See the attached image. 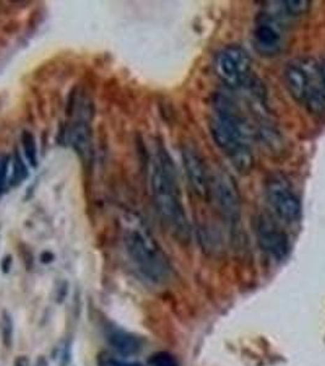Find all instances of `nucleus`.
Returning a JSON list of instances; mask_svg holds the SVG:
<instances>
[{
	"label": "nucleus",
	"mask_w": 325,
	"mask_h": 366,
	"mask_svg": "<svg viewBox=\"0 0 325 366\" xmlns=\"http://www.w3.org/2000/svg\"><path fill=\"white\" fill-rule=\"evenodd\" d=\"M150 182L157 212L170 233L181 243L191 241V225L185 210L173 159L163 145H157L150 159Z\"/></svg>",
	"instance_id": "obj_1"
},
{
	"label": "nucleus",
	"mask_w": 325,
	"mask_h": 366,
	"mask_svg": "<svg viewBox=\"0 0 325 366\" xmlns=\"http://www.w3.org/2000/svg\"><path fill=\"white\" fill-rule=\"evenodd\" d=\"M122 241L133 265L147 279L164 284L171 276V265L141 219L131 215L122 221Z\"/></svg>",
	"instance_id": "obj_2"
},
{
	"label": "nucleus",
	"mask_w": 325,
	"mask_h": 366,
	"mask_svg": "<svg viewBox=\"0 0 325 366\" xmlns=\"http://www.w3.org/2000/svg\"><path fill=\"white\" fill-rule=\"evenodd\" d=\"M213 68L219 80L233 89L247 87L253 80L252 59L238 44H230L218 52Z\"/></svg>",
	"instance_id": "obj_3"
},
{
	"label": "nucleus",
	"mask_w": 325,
	"mask_h": 366,
	"mask_svg": "<svg viewBox=\"0 0 325 366\" xmlns=\"http://www.w3.org/2000/svg\"><path fill=\"white\" fill-rule=\"evenodd\" d=\"M266 196L273 212L282 221L294 224L301 217V200L285 176L270 175L266 181Z\"/></svg>",
	"instance_id": "obj_4"
},
{
	"label": "nucleus",
	"mask_w": 325,
	"mask_h": 366,
	"mask_svg": "<svg viewBox=\"0 0 325 366\" xmlns=\"http://www.w3.org/2000/svg\"><path fill=\"white\" fill-rule=\"evenodd\" d=\"M210 193L213 194L218 210L224 219L233 226L238 225L241 220V198L233 177L226 174L214 176Z\"/></svg>",
	"instance_id": "obj_5"
},
{
	"label": "nucleus",
	"mask_w": 325,
	"mask_h": 366,
	"mask_svg": "<svg viewBox=\"0 0 325 366\" xmlns=\"http://www.w3.org/2000/svg\"><path fill=\"white\" fill-rule=\"evenodd\" d=\"M254 232L262 251L274 261H282L290 251L287 232L267 215H259L254 221Z\"/></svg>",
	"instance_id": "obj_6"
},
{
	"label": "nucleus",
	"mask_w": 325,
	"mask_h": 366,
	"mask_svg": "<svg viewBox=\"0 0 325 366\" xmlns=\"http://www.w3.org/2000/svg\"><path fill=\"white\" fill-rule=\"evenodd\" d=\"M182 164L189 180V186L194 194L201 199H205L210 194L212 177L202 155L192 147L182 148Z\"/></svg>",
	"instance_id": "obj_7"
},
{
	"label": "nucleus",
	"mask_w": 325,
	"mask_h": 366,
	"mask_svg": "<svg viewBox=\"0 0 325 366\" xmlns=\"http://www.w3.org/2000/svg\"><path fill=\"white\" fill-rule=\"evenodd\" d=\"M254 43L256 48L264 55L279 53L282 45V34L277 20L266 16L258 21L254 29Z\"/></svg>",
	"instance_id": "obj_8"
},
{
	"label": "nucleus",
	"mask_w": 325,
	"mask_h": 366,
	"mask_svg": "<svg viewBox=\"0 0 325 366\" xmlns=\"http://www.w3.org/2000/svg\"><path fill=\"white\" fill-rule=\"evenodd\" d=\"M68 142L81 159L89 161L93 147L91 122L75 119L73 124L68 126Z\"/></svg>",
	"instance_id": "obj_9"
},
{
	"label": "nucleus",
	"mask_w": 325,
	"mask_h": 366,
	"mask_svg": "<svg viewBox=\"0 0 325 366\" xmlns=\"http://www.w3.org/2000/svg\"><path fill=\"white\" fill-rule=\"evenodd\" d=\"M284 82L290 96L295 101L303 103L311 87L312 78L303 66L298 64H290L284 71Z\"/></svg>",
	"instance_id": "obj_10"
},
{
	"label": "nucleus",
	"mask_w": 325,
	"mask_h": 366,
	"mask_svg": "<svg viewBox=\"0 0 325 366\" xmlns=\"http://www.w3.org/2000/svg\"><path fill=\"white\" fill-rule=\"evenodd\" d=\"M107 339L115 351L124 356L136 354L141 349V341L136 336L120 328H110L107 333Z\"/></svg>",
	"instance_id": "obj_11"
},
{
	"label": "nucleus",
	"mask_w": 325,
	"mask_h": 366,
	"mask_svg": "<svg viewBox=\"0 0 325 366\" xmlns=\"http://www.w3.org/2000/svg\"><path fill=\"white\" fill-rule=\"evenodd\" d=\"M303 103L306 105L307 110L310 111L312 115L317 116V117H325L324 88L318 87L312 83Z\"/></svg>",
	"instance_id": "obj_12"
},
{
	"label": "nucleus",
	"mask_w": 325,
	"mask_h": 366,
	"mask_svg": "<svg viewBox=\"0 0 325 366\" xmlns=\"http://www.w3.org/2000/svg\"><path fill=\"white\" fill-rule=\"evenodd\" d=\"M21 142H22V148H24L26 159L29 160L32 168H37L38 156H37V145H36L34 135L31 132L24 131L21 136Z\"/></svg>",
	"instance_id": "obj_13"
},
{
	"label": "nucleus",
	"mask_w": 325,
	"mask_h": 366,
	"mask_svg": "<svg viewBox=\"0 0 325 366\" xmlns=\"http://www.w3.org/2000/svg\"><path fill=\"white\" fill-rule=\"evenodd\" d=\"M282 4L285 14L292 17H301L311 9V1L308 0H285Z\"/></svg>",
	"instance_id": "obj_14"
},
{
	"label": "nucleus",
	"mask_w": 325,
	"mask_h": 366,
	"mask_svg": "<svg viewBox=\"0 0 325 366\" xmlns=\"http://www.w3.org/2000/svg\"><path fill=\"white\" fill-rule=\"evenodd\" d=\"M1 333H3L5 347H11L13 335H14V323H13V319L6 312L3 313V319H1Z\"/></svg>",
	"instance_id": "obj_15"
},
{
	"label": "nucleus",
	"mask_w": 325,
	"mask_h": 366,
	"mask_svg": "<svg viewBox=\"0 0 325 366\" xmlns=\"http://www.w3.org/2000/svg\"><path fill=\"white\" fill-rule=\"evenodd\" d=\"M151 366H179L176 358L168 352H158L152 356L150 359Z\"/></svg>",
	"instance_id": "obj_16"
},
{
	"label": "nucleus",
	"mask_w": 325,
	"mask_h": 366,
	"mask_svg": "<svg viewBox=\"0 0 325 366\" xmlns=\"http://www.w3.org/2000/svg\"><path fill=\"white\" fill-rule=\"evenodd\" d=\"M27 176H29L27 168H26V165L21 159V156L16 153V155H15L14 173H13L11 181H13L14 184H20V183L26 180Z\"/></svg>",
	"instance_id": "obj_17"
},
{
	"label": "nucleus",
	"mask_w": 325,
	"mask_h": 366,
	"mask_svg": "<svg viewBox=\"0 0 325 366\" xmlns=\"http://www.w3.org/2000/svg\"><path fill=\"white\" fill-rule=\"evenodd\" d=\"M8 170H9V158L0 155V193L3 192L8 182Z\"/></svg>",
	"instance_id": "obj_18"
},
{
	"label": "nucleus",
	"mask_w": 325,
	"mask_h": 366,
	"mask_svg": "<svg viewBox=\"0 0 325 366\" xmlns=\"http://www.w3.org/2000/svg\"><path fill=\"white\" fill-rule=\"evenodd\" d=\"M98 365L99 366H142L138 363H129L122 362L119 359H114V358L102 357L99 358L98 360Z\"/></svg>",
	"instance_id": "obj_19"
},
{
	"label": "nucleus",
	"mask_w": 325,
	"mask_h": 366,
	"mask_svg": "<svg viewBox=\"0 0 325 366\" xmlns=\"http://www.w3.org/2000/svg\"><path fill=\"white\" fill-rule=\"evenodd\" d=\"M14 366H29V360L27 357L21 356V357L15 359Z\"/></svg>",
	"instance_id": "obj_20"
},
{
	"label": "nucleus",
	"mask_w": 325,
	"mask_h": 366,
	"mask_svg": "<svg viewBox=\"0 0 325 366\" xmlns=\"http://www.w3.org/2000/svg\"><path fill=\"white\" fill-rule=\"evenodd\" d=\"M36 366H48V363L45 360V358L39 357L36 362Z\"/></svg>",
	"instance_id": "obj_21"
},
{
	"label": "nucleus",
	"mask_w": 325,
	"mask_h": 366,
	"mask_svg": "<svg viewBox=\"0 0 325 366\" xmlns=\"http://www.w3.org/2000/svg\"><path fill=\"white\" fill-rule=\"evenodd\" d=\"M321 78H322V82H323V86H324V89H325V61L324 63L322 64Z\"/></svg>",
	"instance_id": "obj_22"
}]
</instances>
